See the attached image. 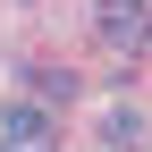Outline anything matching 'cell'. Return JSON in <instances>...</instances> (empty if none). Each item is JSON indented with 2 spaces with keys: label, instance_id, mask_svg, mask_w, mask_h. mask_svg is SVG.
Masks as SVG:
<instances>
[{
  "label": "cell",
  "instance_id": "277c9868",
  "mask_svg": "<svg viewBox=\"0 0 152 152\" xmlns=\"http://www.w3.org/2000/svg\"><path fill=\"white\" fill-rule=\"evenodd\" d=\"M144 34H152V26H144Z\"/></svg>",
  "mask_w": 152,
  "mask_h": 152
},
{
  "label": "cell",
  "instance_id": "7a4b0ae2",
  "mask_svg": "<svg viewBox=\"0 0 152 152\" xmlns=\"http://www.w3.org/2000/svg\"><path fill=\"white\" fill-rule=\"evenodd\" d=\"M0 144H26V152H51V127H42V110H9V118H0Z\"/></svg>",
  "mask_w": 152,
  "mask_h": 152
},
{
  "label": "cell",
  "instance_id": "6da1fadb",
  "mask_svg": "<svg viewBox=\"0 0 152 152\" xmlns=\"http://www.w3.org/2000/svg\"><path fill=\"white\" fill-rule=\"evenodd\" d=\"M93 17H102L110 42H135V34H144V0H93Z\"/></svg>",
  "mask_w": 152,
  "mask_h": 152
},
{
  "label": "cell",
  "instance_id": "3957f363",
  "mask_svg": "<svg viewBox=\"0 0 152 152\" xmlns=\"http://www.w3.org/2000/svg\"><path fill=\"white\" fill-rule=\"evenodd\" d=\"M0 152H26V144H0Z\"/></svg>",
  "mask_w": 152,
  "mask_h": 152
}]
</instances>
